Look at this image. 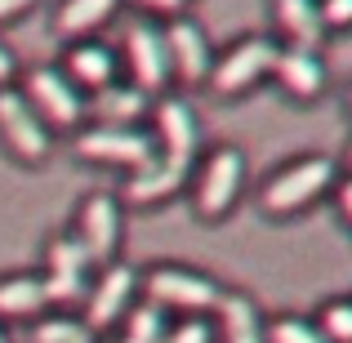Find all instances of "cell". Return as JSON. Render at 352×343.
<instances>
[{"label": "cell", "mask_w": 352, "mask_h": 343, "mask_svg": "<svg viewBox=\"0 0 352 343\" xmlns=\"http://www.w3.org/2000/svg\"><path fill=\"white\" fill-rule=\"evenodd\" d=\"M335 174L339 170H335L330 156H321V152L299 156V161H290L285 170H276L272 179L263 183L258 206H263L267 214H299V210H308L321 192L335 188Z\"/></svg>", "instance_id": "6da1fadb"}, {"label": "cell", "mask_w": 352, "mask_h": 343, "mask_svg": "<svg viewBox=\"0 0 352 343\" xmlns=\"http://www.w3.org/2000/svg\"><path fill=\"white\" fill-rule=\"evenodd\" d=\"M138 290L147 294L152 308H170V312H188V317H201V312H214L223 290H219L214 276L206 272H192V267H174V263H161L138 281Z\"/></svg>", "instance_id": "7a4b0ae2"}, {"label": "cell", "mask_w": 352, "mask_h": 343, "mask_svg": "<svg viewBox=\"0 0 352 343\" xmlns=\"http://www.w3.org/2000/svg\"><path fill=\"white\" fill-rule=\"evenodd\" d=\"M76 156L89 165H116V170H138L147 165L161 147H156V134L138 125H89L76 134Z\"/></svg>", "instance_id": "3957f363"}, {"label": "cell", "mask_w": 352, "mask_h": 343, "mask_svg": "<svg viewBox=\"0 0 352 343\" xmlns=\"http://www.w3.org/2000/svg\"><path fill=\"white\" fill-rule=\"evenodd\" d=\"M0 138H5V147L27 165H45L50 152H54L50 125L36 116V107L27 103V94H18V89H0Z\"/></svg>", "instance_id": "277c9868"}, {"label": "cell", "mask_w": 352, "mask_h": 343, "mask_svg": "<svg viewBox=\"0 0 352 343\" xmlns=\"http://www.w3.org/2000/svg\"><path fill=\"white\" fill-rule=\"evenodd\" d=\"M241 183H245V156H241V147H232V143L214 147L197 174V214L201 219H223L236 206Z\"/></svg>", "instance_id": "5b68a950"}, {"label": "cell", "mask_w": 352, "mask_h": 343, "mask_svg": "<svg viewBox=\"0 0 352 343\" xmlns=\"http://www.w3.org/2000/svg\"><path fill=\"white\" fill-rule=\"evenodd\" d=\"M89 254L76 232H58L45 245V294L50 303H85L89 294Z\"/></svg>", "instance_id": "8992f818"}, {"label": "cell", "mask_w": 352, "mask_h": 343, "mask_svg": "<svg viewBox=\"0 0 352 343\" xmlns=\"http://www.w3.org/2000/svg\"><path fill=\"white\" fill-rule=\"evenodd\" d=\"M134 294H138V272L129 263L98 267V281H89V294H85L89 335H103V330H112L116 321H125L129 308H134Z\"/></svg>", "instance_id": "52a82bcc"}, {"label": "cell", "mask_w": 352, "mask_h": 343, "mask_svg": "<svg viewBox=\"0 0 352 343\" xmlns=\"http://www.w3.org/2000/svg\"><path fill=\"white\" fill-rule=\"evenodd\" d=\"M27 103L36 107V116L45 125L76 129L85 120V98L72 85V76L63 67H32L27 71Z\"/></svg>", "instance_id": "ba28073f"}, {"label": "cell", "mask_w": 352, "mask_h": 343, "mask_svg": "<svg viewBox=\"0 0 352 343\" xmlns=\"http://www.w3.org/2000/svg\"><path fill=\"white\" fill-rule=\"evenodd\" d=\"M272 63H276V45L267 41V36H245L223 58H214L210 85H214V94H228V98L245 94V89H254L258 80L272 71Z\"/></svg>", "instance_id": "9c48e42d"}, {"label": "cell", "mask_w": 352, "mask_h": 343, "mask_svg": "<svg viewBox=\"0 0 352 343\" xmlns=\"http://www.w3.org/2000/svg\"><path fill=\"white\" fill-rule=\"evenodd\" d=\"M76 241L85 245V254H89L94 267L116 263V250H120V206H116L112 192H89V197L80 201Z\"/></svg>", "instance_id": "30bf717a"}, {"label": "cell", "mask_w": 352, "mask_h": 343, "mask_svg": "<svg viewBox=\"0 0 352 343\" xmlns=\"http://www.w3.org/2000/svg\"><path fill=\"white\" fill-rule=\"evenodd\" d=\"M125 67H129V80L147 94L170 80V49H165V36L161 27H152L147 18H134L125 27Z\"/></svg>", "instance_id": "8fae6325"}, {"label": "cell", "mask_w": 352, "mask_h": 343, "mask_svg": "<svg viewBox=\"0 0 352 343\" xmlns=\"http://www.w3.org/2000/svg\"><path fill=\"white\" fill-rule=\"evenodd\" d=\"M165 49H170V71L183 80V85H201L214 71V54H210V41L192 18H170L165 27Z\"/></svg>", "instance_id": "7c38bea8"}, {"label": "cell", "mask_w": 352, "mask_h": 343, "mask_svg": "<svg viewBox=\"0 0 352 343\" xmlns=\"http://www.w3.org/2000/svg\"><path fill=\"white\" fill-rule=\"evenodd\" d=\"M152 116H156V147H161V156H174V161L192 165L197 143H201V125H197L192 103L188 98H161L152 107Z\"/></svg>", "instance_id": "4fadbf2b"}, {"label": "cell", "mask_w": 352, "mask_h": 343, "mask_svg": "<svg viewBox=\"0 0 352 343\" xmlns=\"http://www.w3.org/2000/svg\"><path fill=\"white\" fill-rule=\"evenodd\" d=\"M188 170H192V165H183V161H174V156L156 152L147 165L129 170V179H125L129 206H156V201H170L174 192L188 183Z\"/></svg>", "instance_id": "5bb4252c"}, {"label": "cell", "mask_w": 352, "mask_h": 343, "mask_svg": "<svg viewBox=\"0 0 352 343\" xmlns=\"http://www.w3.org/2000/svg\"><path fill=\"white\" fill-rule=\"evenodd\" d=\"M272 71H276V80H281V89L290 98H317L321 89H326V63L312 49H299V45L276 49Z\"/></svg>", "instance_id": "9a60e30c"}, {"label": "cell", "mask_w": 352, "mask_h": 343, "mask_svg": "<svg viewBox=\"0 0 352 343\" xmlns=\"http://www.w3.org/2000/svg\"><path fill=\"white\" fill-rule=\"evenodd\" d=\"M214 339L219 343H267L263 335V317H258L250 294H228L214 308Z\"/></svg>", "instance_id": "2e32d148"}, {"label": "cell", "mask_w": 352, "mask_h": 343, "mask_svg": "<svg viewBox=\"0 0 352 343\" xmlns=\"http://www.w3.org/2000/svg\"><path fill=\"white\" fill-rule=\"evenodd\" d=\"M272 14H276V27L290 36V45L299 49H321L326 41V18H321V0H272Z\"/></svg>", "instance_id": "e0dca14e"}, {"label": "cell", "mask_w": 352, "mask_h": 343, "mask_svg": "<svg viewBox=\"0 0 352 343\" xmlns=\"http://www.w3.org/2000/svg\"><path fill=\"white\" fill-rule=\"evenodd\" d=\"M116 71H120V58H116L112 45H98V41L72 45V54H67V76H72V85H76V89L89 85L98 94V89L116 85Z\"/></svg>", "instance_id": "ac0fdd59"}, {"label": "cell", "mask_w": 352, "mask_h": 343, "mask_svg": "<svg viewBox=\"0 0 352 343\" xmlns=\"http://www.w3.org/2000/svg\"><path fill=\"white\" fill-rule=\"evenodd\" d=\"M45 303H50L45 276H32V272L0 276V317H36Z\"/></svg>", "instance_id": "d6986e66"}, {"label": "cell", "mask_w": 352, "mask_h": 343, "mask_svg": "<svg viewBox=\"0 0 352 343\" xmlns=\"http://www.w3.org/2000/svg\"><path fill=\"white\" fill-rule=\"evenodd\" d=\"M152 107V94L147 89H138L134 80L129 85H107L94 94V116L103 120V125H129V120H138Z\"/></svg>", "instance_id": "ffe728a7"}, {"label": "cell", "mask_w": 352, "mask_h": 343, "mask_svg": "<svg viewBox=\"0 0 352 343\" xmlns=\"http://www.w3.org/2000/svg\"><path fill=\"white\" fill-rule=\"evenodd\" d=\"M116 5L120 0H63L54 27H58V36H89L116 14Z\"/></svg>", "instance_id": "44dd1931"}, {"label": "cell", "mask_w": 352, "mask_h": 343, "mask_svg": "<svg viewBox=\"0 0 352 343\" xmlns=\"http://www.w3.org/2000/svg\"><path fill=\"white\" fill-rule=\"evenodd\" d=\"M165 312L152 308V303H138V308H129L125 317V335H120V343H161L165 339Z\"/></svg>", "instance_id": "7402d4cb"}, {"label": "cell", "mask_w": 352, "mask_h": 343, "mask_svg": "<svg viewBox=\"0 0 352 343\" xmlns=\"http://www.w3.org/2000/svg\"><path fill=\"white\" fill-rule=\"evenodd\" d=\"M32 343H94L85 321H72V317H45L32 326Z\"/></svg>", "instance_id": "603a6c76"}, {"label": "cell", "mask_w": 352, "mask_h": 343, "mask_svg": "<svg viewBox=\"0 0 352 343\" xmlns=\"http://www.w3.org/2000/svg\"><path fill=\"white\" fill-rule=\"evenodd\" d=\"M263 335L267 343H330L321 335V326L308 317H276L272 326H263Z\"/></svg>", "instance_id": "cb8c5ba5"}, {"label": "cell", "mask_w": 352, "mask_h": 343, "mask_svg": "<svg viewBox=\"0 0 352 343\" xmlns=\"http://www.w3.org/2000/svg\"><path fill=\"white\" fill-rule=\"evenodd\" d=\"M317 326L330 343H352V299H330Z\"/></svg>", "instance_id": "d4e9b609"}, {"label": "cell", "mask_w": 352, "mask_h": 343, "mask_svg": "<svg viewBox=\"0 0 352 343\" xmlns=\"http://www.w3.org/2000/svg\"><path fill=\"white\" fill-rule=\"evenodd\" d=\"M161 343H214V326H210L206 317H183L179 326L165 330Z\"/></svg>", "instance_id": "484cf974"}, {"label": "cell", "mask_w": 352, "mask_h": 343, "mask_svg": "<svg viewBox=\"0 0 352 343\" xmlns=\"http://www.w3.org/2000/svg\"><path fill=\"white\" fill-rule=\"evenodd\" d=\"M326 27H352V0H321Z\"/></svg>", "instance_id": "4316f807"}, {"label": "cell", "mask_w": 352, "mask_h": 343, "mask_svg": "<svg viewBox=\"0 0 352 343\" xmlns=\"http://www.w3.org/2000/svg\"><path fill=\"white\" fill-rule=\"evenodd\" d=\"M14 76H18V58L0 45V89H9V80H14Z\"/></svg>", "instance_id": "83f0119b"}, {"label": "cell", "mask_w": 352, "mask_h": 343, "mask_svg": "<svg viewBox=\"0 0 352 343\" xmlns=\"http://www.w3.org/2000/svg\"><path fill=\"white\" fill-rule=\"evenodd\" d=\"M143 9H156V14H179L183 18V9H188V0H138Z\"/></svg>", "instance_id": "f1b7e54d"}, {"label": "cell", "mask_w": 352, "mask_h": 343, "mask_svg": "<svg viewBox=\"0 0 352 343\" xmlns=\"http://www.w3.org/2000/svg\"><path fill=\"white\" fill-rule=\"evenodd\" d=\"M335 197H339V214H344L348 223H352V179L339 183V192H335Z\"/></svg>", "instance_id": "f546056e"}, {"label": "cell", "mask_w": 352, "mask_h": 343, "mask_svg": "<svg viewBox=\"0 0 352 343\" xmlns=\"http://www.w3.org/2000/svg\"><path fill=\"white\" fill-rule=\"evenodd\" d=\"M23 9H32V0H0V23H9V18H18Z\"/></svg>", "instance_id": "4dcf8cb0"}, {"label": "cell", "mask_w": 352, "mask_h": 343, "mask_svg": "<svg viewBox=\"0 0 352 343\" xmlns=\"http://www.w3.org/2000/svg\"><path fill=\"white\" fill-rule=\"evenodd\" d=\"M0 343H9V335H5V326H0Z\"/></svg>", "instance_id": "1f68e13d"}, {"label": "cell", "mask_w": 352, "mask_h": 343, "mask_svg": "<svg viewBox=\"0 0 352 343\" xmlns=\"http://www.w3.org/2000/svg\"><path fill=\"white\" fill-rule=\"evenodd\" d=\"M348 103H352V94H348Z\"/></svg>", "instance_id": "d6a6232c"}, {"label": "cell", "mask_w": 352, "mask_h": 343, "mask_svg": "<svg viewBox=\"0 0 352 343\" xmlns=\"http://www.w3.org/2000/svg\"><path fill=\"white\" fill-rule=\"evenodd\" d=\"M348 161H352V156H348Z\"/></svg>", "instance_id": "836d02e7"}]
</instances>
